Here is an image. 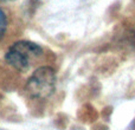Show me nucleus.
Masks as SVG:
<instances>
[{
  "mask_svg": "<svg viewBox=\"0 0 135 130\" xmlns=\"http://www.w3.org/2000/svg\"><path fill=\"white\" fill-rule=\"evenodd\" d=\"M43 53L42 47L32 42H17L7 50L5 59L18 71H27Z\"/></svg>",
  "mask_w": 135,
  "mask_h": 130,
  "instance_id": "1",
  "label": "nucleus"
},
{
  "mask_svg": "<svg viewBox=\"0 0 135 130\" xmlns=\"http://www.w3.org/2000/svg\"><path fill=\"white\" fill-rule=\"evenodd\" d=\"M131 43H132V45L135 47V31L132 33V36H131Z\"/></svg>",
  "mask_w": 135,
  "mask_h": 130,
  "instance_id": "4",
  "label": "nucleus"
},
{
  "mask_svg": "<svg viewBox=\"0 0 135 130\" xmlns=\"http://www.w3.org/2000/svg\"><path fill=\"white\" fill-rule=\"evenodd\" d=\"M6 30H7V17L6 13L4 12V9L0 7V42L4 38Z\"/></svg>",
  "mask_w": 135,
  "mask_h": 130,
  "instance_id": "3",
  "label": "nucleus"
},
{
  "mask_svg": "<svg viewBox=\"0 0 135 130\" xmlns=\"http://www.w3.org/2000/svg\"><path fill=\"white\" fill-rule=\"evenodd\" d=\"M56 89V72L50 66L37 69L26 83V92L30 97L46 99Z\"/></svg>",
  "mask_w": 135,
  "mask_h": 130,
  "instance_id": "2",
  "label": "nucleus"
}]
</instances>
